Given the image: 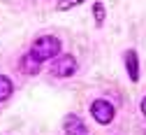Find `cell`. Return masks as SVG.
Returning <instances> with one entry per match:
<instances>
[{
    "instance_id": "obj_1",
    "label": "cell",
    "mask_w": 146,
    "mask_h": 135,
    "mask_svg": "<svg viewBox=\"0 0 146 135\" xmlns=\"http://www.w3.org/2000/svg\"><path fill=\"white\" fill-rule=\"evenodd\" d=\"M30 56L37 63L58 58V56H60V40H58V37H51V35L37 37V40L33 42V47H30Z\"/></svg>"
},
{
    "instance_id": "obj_2",
    "label": "cell",
    "mask_w": 146,
    "mask_h": 135,
    "mask_svg": "<svg viewBox=\"0 0 146 135\" xmlns=\"http://www.w3.org/2000/svg\"><path fill=\"white\" fill-rule=\"evenodd\" d=\"M51 72L56 75V77H72V75L77 72V58H74V56H70V54L58 56V58L53 61V65H51Z\"/></svg>"
},
{
    "instance_id": "obj_3",
    "label": "cell",
    "mask_w": 146,
    "mask_h": 135,
    "mask_svg": "<svg viewBox=\"0 0 146 135\" xmlns=\"http://www.w3.org/2000/svg\"><path fill=\"white\" fill-rule=\"evenodd\" d=\"M90 114H93V119L98 124H109L114 119V105L111 103H107V100H95L93 105H90Z\"/></svg>"
},
{
    "instance_id": "obj_4",
    "label": "cell",
    "mask_w": 146,
    "mask_h": 135,
    "mask_svg": "<svg viewBox=\"0 0 146 135\" xmlns=\"http://www.w3.org/2000/svg\"><path fill=\"white\" fill-rule=\"evenodd\" d=\"M65 133L67 135H86L88 128L84 124L81 117H77V114H67L65 117Z\"/></svg>"
},
{
    "instance_id": "obj_5",
    "label": "cell",
    "mask_w": 146,
    "mask_h": 135,
    "mask_svg": "<svg viewBox=\"0 0 146 135\" xmlns=\"http://www.w3.org/2000/svg\"><path fill=\"white\" fill-rule=\"evenodd\" d=\"M125 68H127V77L132 82H137L139 79V58H137V54L132 49L125 51Z\"/></svg>"
},
{
    "instance_id": "obj_6",
    "label": "cell",
    "mask_w": 146,
    "mask_h": 135,
    "mask_svg": "<svg viewBox=\"0 0 146 135\" xmlns=\"http://www.w3.org/2000/svg\"><path fill=\"white\" fill-rule=\"evenodd\" d=\"M12 82H9V77H3V75H0V103H3V100H7L9 98V95H12Z\"/></svg>"
},
{
    "instance_id": "obj_7",
    "label": "cell",
    "mask_w": 146,
    "mask_h": 135,
    "mask_svg": "<svg viewBox=\"0 0 146 135\" xmlns=\"http://www.w3.org/2000/svg\"><path fill=\"white\" fill-rule=\"evenodd\" d=\"M93 16H95V26H102L104 24V5L102 3H95L93 5Z\"/></svg>"
},
{
    "instance_id": "obj_8",
    "label": "cell",
    "mask_w": 146,
    "mask_h": 135,
    "mask_svg": "<svg viewBox=\"0 0 146 135\" xmlns=\"http://www.w3.org/2000/svg\"><path fill=\"white\" fill-rule=\"evenodd\" d=\"M23 68H26V70H28V72L33 75V72H37V70H40V63L35 61L30 54H26V58H23Z\"/></svg>"
},
{
    "instance_id": "obj_9",
    "label": "cell",
    "mask_w": 146,
    "mask_h": 135,
    "mask_svg": "<svg viewBox=\"0 0 146 135\" xmlns=\"http://www.w3.org/2000/svg\"><path fill=\"white\" fill-rule=\"evenodd\" d=\"M81 3H84V0H60V3H58V9L65 12V9H72L74 5H81Z\"/></svg>"
},
{
    "instance_id": "obj_10",
    "label": "cell",
    "mask_w": 146,
    "mask_h": 135,
    "mask_svg": "<svg viewBox=\"0 0 146 135\" xmlns=\"http://www.w3.org/2000/svg\"><path fill=\"white\" fill-rule=\"evenodd\" d=\"M141 112H144V114H146V98H144V100H141Z\"/></svg>"
}]
</instances>
